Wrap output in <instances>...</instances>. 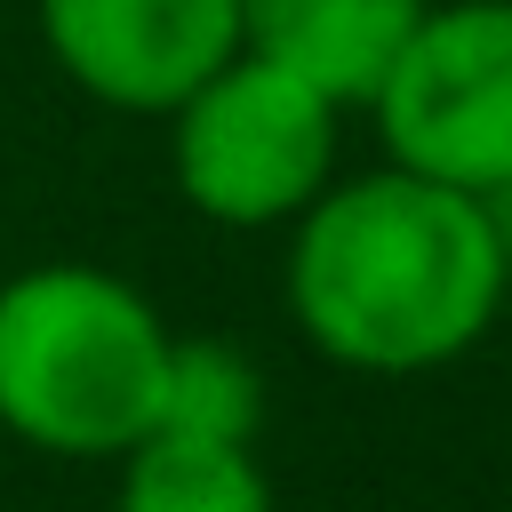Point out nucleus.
I'll list each match as a JSON object with an SVG mask.
<instances>
[{
	"label": "nucleus",
	"instance_id": "obj_6",
	"mask_svg": "<svg viewBox=\"0 0 512 512\" xmlns=\"http://www.w3.org/2000/svg\"><path fill=\"white\" fill-rule=\"evenodd\" d=\"M424 8L432 0H240V48L352 112L384 88Z\"/></svg>",
	"mask_w": 512,
	"mask_h": 512
},
{
	"label": "nucleus",
	"instance_id": "obj_4",
	"mask_svg": "<svg viewBox=\"0 0 512 512\" xmlns=\"http://www.w3.org/2000/svg\"><path fill=\"white\" fill-rule=\"evenodd\" d=\"M368 112L392 168L472 200L512 184V0H432Z\"/></svg>",
	"mask_w": 512,
	"mask_h": 512
},
{
	"label": "nucleus",
	"instance_id": "obj_1",
	"mask_svg": "<svg viewBox=\"0 0 512 512\" xmlns=\"http://www.w3.org/2000/svg\"><path fill=\"white\" fill-rule=\"evenodd\" d=\"M504 288L512 264L488 208L392 160L328 184L288 240V312L304 344L360 376H424L464 360Z\"/></svg>",
	"mask_w": 512,
	"mask_h": 512
},
{
	"label": "nucleus",
	"instance_id": "obj_8",
	"mask_svg": "<svg viewBox=\"0 0 512 512\" xmlns=\"http://www.w3.org/2000/svg\"><path fill=\"white\" fill-rule=\"evenodd\" d=\"M264 376L224 336H176L168 344V392L152 432H200V440H256Z\"/></svg>",
	"mask_w": 512,
	"mask_h": 512
},
{
	"label": "nucleus",
	"instance_id": "obj_2",
	"mask_svg": "<svg viewBox=\"0 0 512 512\" xmlns=\"http://www.w3.org/2000/svg\"><path fill=\"white\" fill-rule=\"evenodd\" d=\"M168 320L104 264L0 280V424L48 456H128L160 424Z\"/></svg>",
	"mask_w": 512,
	"mask_h": 512
},
{
	"label": "nucleus",
	"instance_id": "obj_9",
	"mask_svg": "<svg viewBox=\"0 0 512 512\" xmlns=\"http://www.w3.org/2000/svg\"><path fill=\"white\" fill-rule=\"evenodd\" d=\"M480 208H488V224H496V248H504V264H512V184H496Z\"/></svg>",
	"mask_w": 512,
	"mask_h": 512
},
{
	"label": "nucleus",
	"instance_id": "obj_3",
	"mask_svg": "<svg viewBox=\"0 0 512 512\" xmlns=\"http://www.w3.org/2000/svg\"><path fill=\"white\" fill-rule=\"evenodd\" d=\"M336 120L320 88L240 48L168 112L176 192L208 224H296L336 184Z\"/></svg>",
	"mask_w": 512,
	"mask_h": 512
},
{
	"label": "nucleus",
	"instance_id": "obj_7",
	"mask_svg": "<svg viewBox=\"0 0 512 512\" xmlns=\"http://www.w3.org/2000/svg\"><path fill=\"white\" fill-rule=\"evenodd\" d=\"M120 464V512H272V480L248 440L144 432Z\"/></svg>",
	"mask_w": 512,
	"mask_h": 512
},
{
	"label": "nucleus",
	"instance_id": "obj_5",
	"mask_svg": "<svg viewBox=\"0 0 512 512\" xmlns=\"http://www.w3.org/2000/svg\"><path fill=\"white\" fill-rule=\"evenodd\" d=\"M56 72L112 112H176L240 56V0H32Z\"/></svg>",
	"mask_w": 512,
	"mask_h": 512
}]
</instances>
